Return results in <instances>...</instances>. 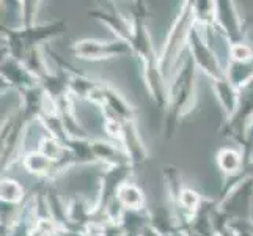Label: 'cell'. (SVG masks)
Instances as JSON below:
<instances>
[{"label": "cell", "mask_w": 253, "mask_h": 236, "mask_svg": "<svg viewBox=\"0 0 253 236\" xmlns=\"http://www.w3.org/2000/svg\"><path fill=\"white\" fill-rule=\"evenodd\" d=\"M132 10V37H130V49L137 57L140 69L143 73V82L146 92L153 102L159 107H167V92L169 85L162 77L159 68V55L156 54L153 41L148 32L146 16L148 8L143 2H135Z\"/></svg>", "instance_id": "cell-1"}, {"label": "cell", "mask_w": 253, "mask_h": 236, "mask_svg": "<svg viewBox=\"0 0 253 236\" xmlns=\"http://www.w3.org/2000/svg\"><path fill=\"white\" fill-rule=\"evenodd\" d=\"M197 65L186 50L176 73L169 82L165 137L170 139L182 117L189 115L197 102Z\"/></svg>", "instance_id": "cell-2"}, {"label": "cell", "mask_w": 253, "mask_h": 236, "mask_svg": "<svg viewBox=\"0 0 253 236\" xmlns=\"http://www.w3.org/2000/svg\"><path fill=\"white\" fill-rule=\"evenodd\" d=\"M194 25H195V17H194V10H192V2H184L176 16V19L171 24L170 32L167 35V38H165L162 52L159 54V68L167 85L171 81L174 73H176L179 57L186 54L189 33Z\"/></svg>", "instance_id": "cell-3"}, {"label": "cell", "mask_w": 253, "mask_h": 236, "mask_svg": "<svg viewBox=\"0 0 253 236\" xmlns=\"http://www.w3.org/2000/svg\"><path fill=\"white\" fill-rule=\"evenodd\" d=\"M252 131H253V81L241 92V99L234 115L223 121L220 128L222 136L241 145L244 159L250 162L252 153Z\"/></svg>", "instance_id": "cell-4"}, {"label": "cell", "mask_w": 253, "mask_h": 236, "mask_svg": "<svg viewBox=\"0 0 253 236\" xmlns=\"http://www.w3.org/2000/svg\"><path fill=\"white\" fill-rule=\"evenodd\" d=\"M187 50L192 55V58H194L197 68L202 69V71L206 74L209 82L220 81V79L226 77L225 68L220 65V60L217 57V52L212 46L211 37H209V33H206V32L203 37V33L197 25V22L189 33Z\"/></svg>", "instance_id": "cell-5"}, {"label": "cell", "mask_w": 253, "mask_h": 236, "mask_svg": "<svg viewBox=\"0 0 253 236\" xmlns=\"http://www.w3.org/2000/svg\"><path fill=\"white\" fill-rule=\"evenodd\" d=\"M71 52L76 58L86 62H99L115 57H123L132 54V49L127 41H99V40H81L71 46Z\"/></svg>", "instance_id": "cell-6"}, {"label": "cell", "mask_w": 253, "mask_h": 236, "mask_svg": "<svg viewBox=\"0 0 253 236\" xmlns=\"http://www.w3.org/2000/svg\"><path fill=\"white\" fill-rule=\"evenodd\" d=\"M86 99L96 104V106L104 107L112 117H115L121 121H130L135 120L137 117L134 106H130L125 99L123 94L106 82L96 81L94 89L91 90L90 96Z\"/></svg>", "instance_id": "cell-7"}, {"label": "cell", "mask_w": 253, "mask_h": 236, "mask_svg": "<svg viewBox=\"0 0 253 236\" xmlns=\"http://www.w3.org/2000/svg\"><path fill=\"white\" fill-rule=\"evenodd\" d=\"M217 35L228 43V46L246 41V29L241 16L230 0H219L215 2V27Z\"/></svg>", "instance_id": "cell-8"}, {"label": "cell", "mask_w": 253, "mask_h": 236, "mask_svg": "<svg viewBox=\"0 0 253 236\" xmlns=\"http://www.w3.org/2000/svg\"><path fill=\"white\" fill-rule=\"evenodd\" d=\"M120 146L125 150V154L127 156V161L130 164V167L138 169L140 165L145 164L146 161V148L145 143L140 137V133L137 129V121L130 120L123 123V136H121Z\"/></svg>", "instance_id": "cell-9"}, {"label": "cell", "mask_w": 253, "mask_h": 236, "mask_svg": "<svg viewBox=\"0 0 253 236\" xmlns=\"http://www.w3.org/2000/svg\"><path fill=\"white\" fill-rule=\"evenodd\" d=\"M2 79L6 85L14 87L17 92L40 85V81L24 66V63L13 58L11 55H6L2 62Z\"/></svg>", "instance_id": "cell-10"}, {"label": "cell", "mask_w": 253, "mask_h": 236, "mask_svg": "<svg viewBox=\"0 0 253 236\" xmlns=\"http://www.w3.org/2000/svg\"><path fill=\"white\" fill-rule=\"evenodd\" d=\"M90 16L96 17L98 21L104 22L107 27L117 35L118 40H123V41H130V37H132V22H129L126 17L121 14L115 6H98L94 10L88 11Z\"/></svg>", "instance_id": "cell-11"}, {"label": "cell", "mask_w": 253, "mask_h": 236, "mask_svg": "<svg viewBox=\"0 0 253 236\" xmlns=\"http://www.w3.org/2000/svg\"><path fill=\"white\" fill-rule=\"evenodd\" d=\"M209 84H211V87H212L215 99L219 101L220 107L223 110L225 120L231 118L234 115V112L238 110L241 92L238 89H234V85L228 81V77L220 79V81H212Z\"/></svg>", "instance_id": "cell-12"}, {"label": "cell", "mask_w": 253, "mask_h": 236, "mask_svg": "<svg viewBox=\"0 0 253 236\" xmlns=\"http://www.w3.org/2000/svg\"><path fill=\"white\" fill-rule=\"evenodd\" d=\"M24 167L27 169V172H30L35 177H38L41 180H52L55 178L60 173L58 164L54 162L46 154H42L40 150L35 151H27L22 157Z\"/></svg>", "instance_id": "cell-13"}, {"label": "cell", "mask_w": 253, "mask_h": 236, "mask_svg": "<svg viewBox=\"0 0 253 236\" xmlns=\"http://www.w3.org/2000/svg\"><path fill=\"white\" fill-rule=\"evenodd\" d=\"M215 164L228 180L239 177L249 165L244 159V154L238 153L233 148H220L215 154Z\"/></svg>", "instance_id": "cell-14"}, {"label": "cell", "mask_w": 253, "mask_h": 236, "mask_svg": "<svg viewBox=\"0 0 253 236\" xmlns=\"http://www.w3.org/2000/svg\"><path fill=\"white\" fill-rule=\"evenodd\" d=\"M117 200L125 211H143L145 209L143 190L130 181H126L120 186Z\"/></svg>", "instance_id": "cell-15"}, {"label": "cell", "mask_w": 253, "mask_h": 236, "mask_svg": "<svg viewBox=\"0 0 253 236\" xmlns=\"http://www.w3.org/2000/svg\"><path fill=\"white\" fill-rule=\"evenodd\" d=\"M225 73L228 81L234 85V89L242 92L253 81V62H247V63L228 62V65L225 68Z\"/></svg>", "instance_id": "cell-16"}, {"label": "cell", "mask_w": 253, "mask_h": 236, "mask_svg": "<svg viewBox=\"0 0 253 236\" xmlns=\"http://www.w3.org/2000/svg\"><path fill=\"white\" fill-rule=\"evenodd\" d=\"M2 203L5 205H19L25 198V189L19 181L11 178H2Z\"/></svg>", "instance_id": "cell-17"}, {"label": "cell", "mask_w": 253, "mask_h": 236, "mask_svg": "<svg viewBox=\"0 0 253 236\" xmlns=\"http://www.w3.org/2000/svg\"><path fill=\"white\" fill-rule=\"evenodd\" d=\"M228 62H236V63L253 62V46L247 45L246 41L228 46Z\"/></svg>", "instance_id": "cell-18"}, {"label": "cell", "mask_w": 253, "mask_h": 236, "mask_svg": "<svg viewBox=\"0 0 253 236\" xmlns=\"http://www.w3.org/2000/svg\"><path fill=\"white\" fill-rule=\"evenodd\" d=\"M24 6H21L22 10V29H30L35 24V17H37L38 5L40 2H21Z\"/></svg>", "instance_id": "cell-19"}]
</instances>
